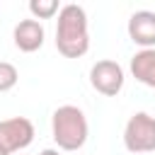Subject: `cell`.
Returning <instances> with one entry per match:
<instances>
[{"label":"cell","mask_w":155,"mask_h":155,"mask_svg":"<svg viewBox=\"0 0 155 155\" xmlns=\"http://www.w3.org/2000/svg\"><path fill=\"white\" fill-rule=\"evenodd\" d=\"M34 140V124L27 116H12L0 121V150L5 155L29 148Z\"/></svg>","instance_id":"cell-4"},{"label":"cell","mask_w":155,"mask_h":155,"mask_svg":"<svg viewBox=\"0 0 155 155\" xmlns=\"http://www.w3.org/2000/svg\"><path fill=\"white\" fill-rule=\"evenodd\" d=\"M19 80V73L17 68L10 63V61H0V92H10Z\"/></svg>","instance_id":"cell-10"},{"label":"cell","mask_w":155,"mask_h":155,"mask_svg":"<svg viewBox=\"0 0 155 155\" xmlns=\"http://www.w3.org/2000/svg\"><path fill=\"white\" fill-rule=\"evenodd\" d=\"M12 39H15V46L24 53H34L44 46V39H46V31H44V24L39 19H19L12 29Z\"/></svg>","instance_id":"cell-7"},{"label":"cell","mask_w":155,"mask_h":155,"mask_svg":"<svg viewBox=\"0 0 155 155\" xmlns=\"http://www.w3.org/2000/svg\"><path fill=\"white\" fill-rule=\"evenodd\" d=\"M124 145L128 153H155V116L136 111L124 126Z\"/></svg>","instance_id":"cell-3"},{"label":"cell","mask_w":155,"mask_h":155,"mask_svg":"<svg viewBox=\"0 0 155 155\" xmlns=\"http://www.w3.org/2000/svg\"><path fill=\"white\" fill-rule=\"evenodd\" d=\"M39 155H61V153H58L56 148H44V150H41Z\"/></svg>","instance_id":"cell-11"},{"label":"cell","mask_w":155,"mask_h":155,"mask_svg":"<svg viewBox=\"0 0 155 155\" xmlns=\"http://www.w3.org/2000/svg\"><path fill=\"white\" fill-rule=\"evenodd\" d=\"M131 75L145 85L155 90V48H140L131 56Z\"/></svg>","instance_id":"cell-8"},{"label":"cell","mask_w":155,"mask_h":155,"mask_svg":"<svg viewBox=\"0 0 155 155\" xmlns=\"http://www.w3.org/2000/svg\"><path fill=\"white\" fill-rule=\"evenodd\" d=\"M126 82V75H124V68L116 63V61H97L92 68H90V85L99 92V94H107V97H116L121 92Z\"/></svg>","instance_id":"cell-5"},{"label":"cell","mask_w":155,"mask_h":155,"mask_svg":"<svg viewBox=\"0 0 155 155\" xmlns=\"http://www.w3.org/2000/svg\"><path fill=\"white\" fill-rule=\"evenodd\" d=\"M0 155H5V153H2V150H0Z\"/></svg>","instance_id":"cell-12"},{"label":"cell","mask_w":155,"mask_h":155,"mask_svg":"<svg viewBox=\"0 0 155 155\" xmlns=\"http://www.w3.org/2000/svg\"><path fill=\"white\" fill-rule=\"evenodd\" d=\"M51 136L61 150H65V153L80 150L90 136V126H87L82 109L75 104L58 107L51 116Z\"/></svg>","instance_id":"cell-2"},{"label":"cell","mask_w":155,"mask_h":155,"mask_svg":"<svg viewBox=\"0 0 155 155\" xmlns=\"http://www.w3.org/2000/svg\"><path fill=\"white\" fill-rule=\"evenodd\" d=\"M29 12L31 19H51L61 12V5L58 0H29Z\"/></svg>","instance_id":"cell-9"},{"label":"cell","mask_w":155,"mask_h":155,"mask_svg":"<svg viewBox=\"0 0 155 155\" xmlns=\"http://www.w3.org/2000/svg\"><path fill=\"white\" fill-rule=\"evenodd\" d=\"M56 48L65 58H82L90 48V29L87 12L82 5L68 2L61 5L56 22Z\"/></svg>","instance_id":"cell-1"},{"label":"cell","mask_w":155,"mask_h":155,"mask_svg":"<svg viewBox=\"0 0 155 155\" xmlns=\"http://www.w3.org/2000/svg\"><path fill=\"white\" fill-rule=\"evenodd\" d=\"M128 39L138 44L140 48H155V12L150 10H136L128 17Z\"/></svg>","instance_id":"cell-6"}]
</instances>
